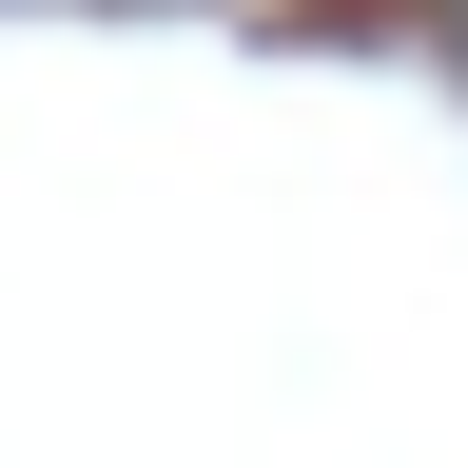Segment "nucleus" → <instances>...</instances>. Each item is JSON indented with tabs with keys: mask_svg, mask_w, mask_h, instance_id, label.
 Listing matches in <instances>:
<instances>
[]
</instances>
